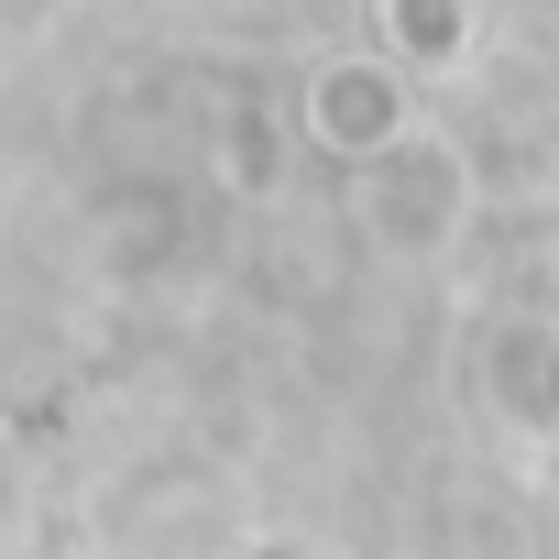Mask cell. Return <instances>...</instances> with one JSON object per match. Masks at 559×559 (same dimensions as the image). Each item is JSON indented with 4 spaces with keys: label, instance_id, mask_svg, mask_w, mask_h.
<instances>
[{
    "label": "cell",
    "instance_id": "1",
    "mask_svg": "<svg viewBox=\"0 0 559 559\" xmlns=\"http://www.w3.org/2000/svg\"><path fill=\"white\" fill-rule=\"evenodd\" d=\"M472 209H483V165H472V143H450L439 121H417L395 154H373V165L352 176V230H362L384 263H439V252L472 230Z\"/></svg>",
    "mask_w": 559,
    "mask_h": 559
},
{
    "label": "cell",
    "instance_id": "2",
    "mask_svg": "<svg viewBox=\"0 0 559 559\" xmlns=\"http://www.w3.org/2000/svg\"><path fill=\"white\" fill-rule=\"evenodd\" d=\"M297 132L330 154V165H373V154H395L406 132H417V78L373 45V56H319L308 78H297Z\"/></svg>",
    "mask_w": 559,
    "mask_h": 559
},
{
    "label": "cell",
    "instance_id": "3",
    "mask_svg": "<svg viewBox=\"0 0 559 559\" xmlns=\"http://www.w3.org/2000/svg\"><path fill=\"white\" fill-rule=\"evenodd\" d=\"M373 45L428 78V67H461L472 56V0H373Z\"/></svg>",
    "mask_w": 559,
    "mask_h": 559
}]
</instances>
